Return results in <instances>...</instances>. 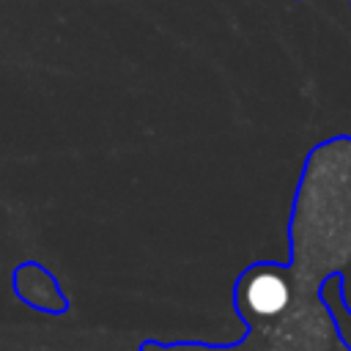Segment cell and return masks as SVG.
Masks as SVG:
<instances>
[{
  "label": "cell",
  "instance_id": "obj_1",
  "mask_svg": "<svg viewBox=\"0 0 351 351\" xmlns=\"http://www.w3.org/2000/svg\"><path fill=\"white\" fill-rule=\"evenodd\" d=\"M291 258L255 261L233 282V313L244 337L217 343L145 340L140 351H351L324 282L351 258V134L315 143L293 189Z\"/></svg>",
  "mask_w": 351,
  "mask_h": 351
},
{
  "label": "cell",
  "instance_id": "obj_2",
  "mask_svg": "<svg viewBox=\"0 0 351 351\" xmlns=\"http://www.w3.org/2000/svg\"><path fill=\"white\" fill-rule=\"evenodd\" d=\"M14 282H16V293L27 304H33V307H38L44 313H63L69 307L58 280L47 269H41L38 263L19 266L16 274H14Z\"/></svg>",
  "mask_w": 351,
  "mask_h": 351
},
{
  "label": "cell",
  "instance_id": "obj_3",
  "mask_svg": "<svg viewBox=\"0 0 351 351\" xmlns=\"http://www.w3.org/2000/svg\"><path fill=\"white\" fill-rule=\"evenodd\" d=\"M337 299H340V304L346 307V313L351 318V258L337 271Z\"/></svg>",
  "mask_w": 351,
  "mask_h": 351
}]
</instances>
